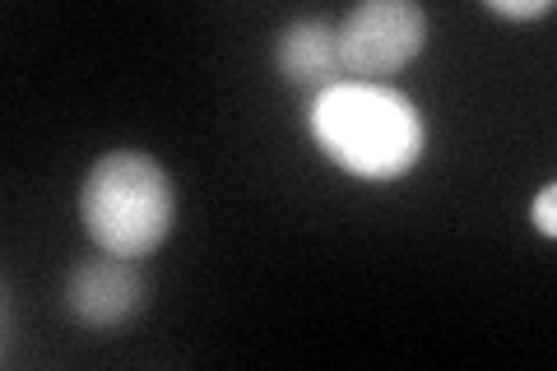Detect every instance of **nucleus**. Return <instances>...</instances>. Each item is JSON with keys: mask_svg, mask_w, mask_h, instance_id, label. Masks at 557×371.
<instances>
[{"mask_svg": "<svg viewBox=\"0 0 557 371\" xmlns=\"http://www.w3.org/2000/svg\"><path fill=\"white\" fill-rule=\"evenodd\" d=\"M534 227H539L544 237L557 233V186H544V190H539V200H534Z\"/></svg>", "mask_w": 557, "mask_h": 371, "instance_id": "nucleus-7", "label": "nucleus"}, {"mask_svg": "<svg viewBox=\"0 0 557 371\" xmlns=\"http://www.w3.org/2000/svg\"><path fill=\"white\" fill-rule=\"evenodd\" d=\"M311 135L344 172L362 182L405 176L428 145L423 116L409 98L381 84H335L311 102Z\"/></svg>", "mask_w": 557, "mask_h": 371, "instance_id": "nucleus-1", "label": "nucleus"}, {"mask_svg": "<svg viewBox=\"0 0 557 371\" xmlns=\"http://www.w3.org/2000/svg\"><path fill=\"white\" fill-rule=\"evenodd\" d=\"M145 274L135 270L126 256H102V260H84L75 264L65 284V302H70V316L89 330H116L135 321L145 311Z\"/></svg>", "mask_w": 557, "mask_h": 371, "instance_id": "nucleus-4", "label": "nucleus"}, {"mask_svg": "<svg viewBox=\"0 0 557 371\" xmlns=\"http://www.w3.org/2000/svg\"><path fill=\"white\" fill-rule=\"evenodd\" d=\"M274 61H278V75L293 79V84H325V88H335L339 75H344L339 38H335V28H325L321 20L288 24L284 33H278Z\"/></svg>", "mask_w": 557, "mask_h": 371, "instance_id": "nucleus-5", "label": "nucleus"}, {"mask_svg": "<svg viewBox=\"0 0 557 371\" xmlns=\"http://www.w3.org/2000/svg\"><path fill=\"white\" fill-rule=\"evenodd\" d=\"M339 61L344 75L381 79L405 70L428 42V14L413 0H368L339 24Z\"/></svg>", "mask_w": 557, "mask_h": 371, "instance_id": "nucleus-3", "label": "nucleus"}, {"mask_svg": "<svg viewBox=\"0 0 557 371\" xmlns=\"http://www.w3.org/2000/svg\"><path fill=\"white\" fill-rule=\"evenodd\" d=\"M79 214L89 237L108 256L145 260L168 242L172 219H177L172 176L149 153L116 149L108 158H98L94 172L84 176Z\"/></svg>", "mask_w": 557, "mask_h": 371, "instance_id": "nucleus-2", "label": "nucleus"}, {"mask_svg": "<svg viewBox=\"0 0 557 371\" xmlns=\"http://www.w3.org/2000/svg\"><path fill=\"white\" fill-rule=\"evenodd\" d=\"M493 14H511V20H539L553 10V0H487Z\"/></svg>", "mask_w": 557, "mask_h": 371, "instance_id": "nucleus-6", "label": "nucleus"}]
</instances>
